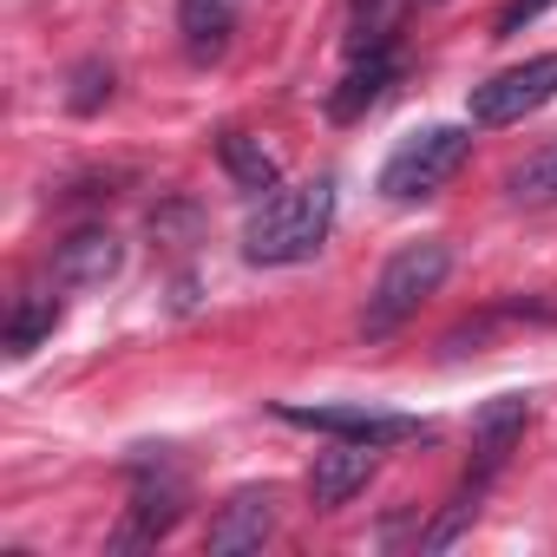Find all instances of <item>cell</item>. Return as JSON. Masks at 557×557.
<instances>
[{"label":"cell","instance_id":"obj_11","mask_svg":"<svg viewBox=\"0 0 557 557\" xmlns=\"http://www.w3.org/2000/svg\"><path fill=\"white\" fill-rule=\"evenodd\" d=\"M236 8H243V0H177V34H184V53L197 66H210V60L230 53Z\"/></svg>","mask_w":557,"mask_h":557},{"label":"cell","instance_id":"obj_16","mask_svg":"<svg viewBox=\"0 0 557 557\" xmlns=\"http://www.w3.org/2000/svg\"><path fill=\"white\" fill-rule=\"evenodd\" d=\"M106 99H112V66H106V60H79V66H73L66 106H73V112H99Z\"/></svg>","mask_w":557,"mask_h":557},{"label":"cell","instance_id":"obj_7","mask_svg":"<svg viewBox=\"0 0 557 557\" xmlns=\"http://www.w3.org/2000/svg\"><path fill=\"white\" fill-rule=\"evenodd\" d=\"M119 262H125V243L112 230H79L53 256V283L60 289H106L112 275H119Z\"/></svg>","mask_w":557,"mask_h":557},{"label":"cell","instance_id":"obj_5","mask_svg":"<svg viewBox=\"0 0 557 557\" xmlns=\"http://www.w3.org/2000/svg\"><path fill=\"white\" fill-rule=\"evenodd\" d=\"M550 99H557V53L524 60V66H511V73L472 86L466 112H472V125H518L524 112H537V106H550Z\"/></svg>","mask_w":557,"mask_h":557},{"label":"cell","instance_id":"obj_9","mask_svg":"<svg viewBox=\"0 0 557 557\" xmlns=\"http://www.w3.org/2000/svg\"><path fill=\"white\" fill-rule=\"evenodd\" d=\"M184 518V479L177 472H151L138 466V492H132V531H119V544H151Z\"/></svg>","mask_w":557,"mask_h":557},{"label":"cell","instance_id":"obj_4","mask_svg":"<svg viewBox=\"0 0 557 557\" xmlns=\"http://www.w3.org/2000/svg\"><path fill=\"white\" fill-rule=\"evenodd\" d=\"M275 420L289 426H309V433H329V440H361V446H400V440H426L433 426L413 420V413H387V407H296L283 400Z\"/></svg>","mask_w":557,"mask_h":557},{"label":"cell","instance_id":"obj_18","mask_svg":"<svg viewBox=\"0 0 557 557\" xmlns=\"http://www.w3.org/2000/svg\"><path fill=\"white\" fill-rule=\"evenodd\" d=\"M544 8H557V0H505V14H498V27H492V34H498V40H511V34H518V27H531Z\"/></svg>","mask_w":557,"mask_h":557},{"label":"cell","instance_id":"obj_19","mask_svg":"<svg viewBox=\"0 0 557 557\" xmlns=\"http://www.w3.org/2000/svg\"><path fill=\"white\" fill-rule=\"evenodd\" d=\"M420 8H440V0H420Z\"/></svg>","mask_w":557,"mask_h":557},{"label":"cell","instance_id":"obj_12","mask_svg":"<svg viewBox=\"0 0 557 557\" xmlns=\"http://www.w3.org/2000/svg\"><path fill=\"white\" fill-rule=\"evenodd\" d=\"M387 86H394V53H387V47H368V53H355V73L342 79V92L329 99V112L348 125V119H361L368 106H381Z\"/></svg>","mask_w":557,"mask_h":557},{"label":"cell","instance_id":"obj_17","mask_svg":"<svg viewBox=\"0 0 557 557\" xmlns=\"http://www.w3.org/2000/svg\"><path fill=\"white\" fill-rule=\"evenodd\" d=\"M387 8H394V0H348V21H355V53L387 47Z\"/></svg>","mask_w":557,"mask_h":557},{"label":"cell","instance_id":"obj_3","mask_svg":"<svg viewBox=\"0 0 557 557\" xmlns=\"http://www.w3.org/2000/svg\"><path fill=\"white\" fill-rule=\"evenodd\" d=\"M466 151H472V138H466L459 125H426V132H413V138L387 158V171H381V197H394V203L440 197V190L459 177Z\"/></svg>","mask_w":557,"mask_h":557},{"label":"cell","instance_id":"obj_13","mask_svg":"<svg viewBox=\"0 0 557 557\" xmlns=\"http://www.w3.org/2000/svg\"><path fill=\"white\" fill-rule=\"evenodd\" d=\"M53 329H60V296H21L14 315H8V355L27 361Z\"/></svg>","mask_w":557,"mask_h":557},{"label":"cell","instance_id":"obj_1","mask_svg":"<svg viewBox=\"0 0 557 557\" xmlns=\"http://www.w3.org/2000/svg\"><path fill=\"white\" fill-rule=\"evenodd\" d=\"M329 223H335V184L329 177L296 184V190H269L262 210L243 223V256L262 262V269L309 262L329 243Z\"/></svg>","mask_w":557,"mask_h":557},{"label":"cell","instance_id":"obj_8","mask_svg":"<svg viewBox=\"0 0 557 557\" xmlns=\"http://www.w3.org/2000/svg\"><path fill=\"white\" fill-rule=\"evenodd\" d=\"M374 466H381V446L335 440L329 453H315V472H309V492H315V505H322V511L348 505V498H355V492L374 479Z\"/></svg>","mask_w":557,"mask_h":557},{"label":"cell","instance_id":"obj_14","mask_svg":"<svg viewBox=\"0 0 557 557\" xmlns=\"http://www.w3.org/2000/svg\"><path fill=\"white\" fill-rule=\"evenodd\" d=\"M216 151H223V171H230L243 190H275V158H269L256 138H243V132H223V138H216Z\"/></svg>","mask_w":557,"mask_h":557},{"label":"cell","instance_id":"obj_10","mask_svg":"<svg viewBox=\"0 0 557 557\" xmlns=\"http://www.w3.org/2000/svg\"><path fill=\"white\" fill-rule=\"evenodd\" d=\"M524 420H531V400H524V394H498V400H485V407L472 413V446H479V472H472V479L492 485V472H498L505 453L518 446Z\"/></svg>","mask_w":557,"mask_h":557},{"label":"cell","instance_id":"obj_15","mask_svg":"<svg viewBox=\"0 0 557 557\" xmlns=\"http://www.w3.org/2000/svg\"><path fill=\"white\" fill-rule=\"evenodd\" d=\"M505 190H511V203H557V145L537 151V158H524L505 177Z\"/></svg>","mask_w":557,"mask_h":557},{"label":"cell","instance_id":"obj_2","mask_svg":"<svg viewBox=\"0 0 557 557\" xmlns=\"http://www.w3.org/2000/svg\"><path fill=\"white\" fill-rule=\"evenodd\" d=\"M446 269H453V249L440 236L433 243H407L400 256H387V269L374 275V289H368V309H361V335L387 342L394 329H407L420 315V302L446 283Z\"/></svg>","mask_w":557,"mask_h":557},{"label":"cell","instance_id":"obj_6","mask_svg":"<svg viewBox=\"0 0 557 557\" xmlns=\"http://www.w3.org/2000/svg\"><path fill=\"white\" fill-rule=\"evenodd\" d=\"M275 485H243V492H230L223 505H216V518H210V550L216 557H243V550H262V537L275 531Z\"/></svg>","mask_w":557,"mask_h":557}]
</instances>
